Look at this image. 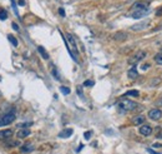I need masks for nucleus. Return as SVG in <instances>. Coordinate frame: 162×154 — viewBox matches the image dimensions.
Segmentation results:
<instances>
[{
  "label": "nucleus",
  "mask_w": 162,
  "mask_h": 154,
  "mask_svg": "<svg viewBox=\"0 0 162 154\" xmlns=\"http://www.w3.org/2000/svg\"><path fill=\"white\" fill-rule=\"evenodd\" d=\"M137 108V103H135L132 100H129V99H124V100H120L117 104V110L120 113H127V112H131V110Z\"/></svg>",
  "instance_id": "1"
},
{
  "label": "nucleus",
  "mask_w": 162,
  "mask_h": 154,
  "mask_svg": "<svg viewBox=\"0 0 162 154\" xmlns=\"http://www.w3.org/2000/svg\"><path fill=\"white\" fill-rule=\"evenodd\" d=\"M15 120V110L11 109L9 113L2 115L0 117V127H4V125H9Z\"/></svg>",
  "instance_id": "2"
},
{
  "label": "nucleus",
  "mask_w": 162,
  "mask_h": 154,
  "mask_svg": "<svg viewBox=\"0 0 162 154\" xmlns=\"http://www.w3.org/2000/svg\"><path fill=\"white\" fill-rule=\"evenodd\" d=\"M145 56H146V51H145V50H139V51H136V53L129 59V64H131V65L137 64L139 62L142 60Z\"/></svg>",
  "instance_id": "3"
},
{
  "label": "nucleus",
  "mask_w": 162,
  "mask_h": 154,
  "mask_svg": "<svg viewBox=\"0 0 162 154\" xmlns=\"http://www.w3.org/2000/svg\"><path fill=\"white\" fill-rule=\"evenodd\" d=\"M66 38H67V41H69V44H71L72 47V53L74 55L76 56V59H79V50H78V45H76V41H75V38L71 35V34H66Z\"/></svg>",
  "instance_id": "4"
},
{
  "label": "nucleus",
  "mask_w": 162,
  "mask_h": 154,
  "mask_svg": "<svg viewBox=\"0 0 162 154\" xmlns=\"http://www.w3.org/2000/svg\"><path fill=\"white\" fill-rule=\"evenodd\" d=\"M139 133L143 136H150L152 133H153V129H152V127L151 125H147V124H143L140 127V129H139Z\"/></svg>",
  "instance_id": "5"
},
{
  "label": "nucleus",
  "mask_w": 162,
  "mask_h": 154,
  "mask_svg": "<svg viewBox=\"0 0 162 154\" xmlns=\"http://www.w3.org/2000/svg\"><path fill=\"white\" fill-rule=\"evenodd\" d=\"M132 11H139V10H148V4L147 3H143V2H137L135 3L131 8Z\"/></svg>",
  "instance_id": "6"
},
{
  "label": "nucleus",
  "mask_w": 162,
  "mask_h": 154,
  "mask_svg": "<svg viewBox=\"0 0 162 154\" xmlns=\"http://www.w3.org/2000/svg\"><path fill=\"white\" fill-rule=\"evenodd\" d=\"M161 117H162V112L157 108H153L148 112V118L152 119V120H158Z\"/></svg>",
  "instance_id": "7"
},
{
  "label": "nucleus",
  "mask_w": 162,
  "mask_h": 154,
  "mask_svg": "<svg viewBox=\"0 0 162 154\" xmlns=\"http://www.w3.org/2000/svg\"><path fill=\"white\" fill-rule=\"evenodd\" d=\"M14 134L13 129H5V130H0V140H6L11 138Z\"/></svg>",
  "instance_id": "8"
},
{
  "label": "nucleus",
  "mask_w": 162,
  "mask_h": 154,
  "mask_svg": "<svg viewBox=\"0 0 162 154\" xmlns=\"http://www.w3.org/2000/svg\"><path fill=\"white\" fill-rule=\"evenodd\" d=\"M147 25H148V21H141V23L136 24V25H132V27H131V30H133V31H140V30L146 29V28H147Z\"/></svg>",
  "instance_id": "9"
},
{
  "label": "nucleus",
  "mask_w": 162,
  "mask_h": 154,
  "mask_svg": "<svg viewBox=\"0 0 162 154\" xmlns=\"http://www.w3.org/2000/svg\"><path fill=\"white\" fill-rule=\"evenodd\" d=\"M11 109H13V108H10V105L8 104V103H2V104H0V117L8 114Z\"/></svg>",
  "instance_id": "10"
},
{
  "label": "nucleus",
  "mask_w": 162,
  "mask_h": 154,
  "mask_svg": "<svg viewBox=\"0 0 162 154\" xmlns=\"http://www.w3.org/2000/svg\"><path fill=\"white\" fill-rule=\"evenodd\" d=\"M150 13V10H139V11H132V14H131V16L133 19H141V18H143L145 15H147Z\"/></svg>",
  "instance_id": "11"
},
{
  "label": "nucleus",
  "mask_w": 162,
  "mask_h": 154,
  "mask_svg": "<svg viewBox=\"0 0 162 154\" xmlns=\"http://www.w3.org/2000/svg\"><path fill=\"white\" fill-rule=\"evenodd\" d=\"M74 130L71 129V128H67V129H64L63 132L59 133V138H70V136L72 135Z\"/></svg>",
  "instance_id": "12"
},
{
  "label": "nucleus",
  "mask_w": 162,
  "mask_h": 154,
  "mask_svg": "<svg viewBox=\"0 0 162 154\" xmlns=\"http://www.w3.org/2000/svg\"><path fill=\"white\" fill-rule=\"evenodd\" d=\"M131 123L133 125H141L145 123V117L143 115H137V117H133L131 119Z\"/></svg>",
  "instance_id": "13"
},
{
  "label": "nucleus",
  "mask_w": 162,
  "mask_h": 154,
  "mask_svg": "<svg viewBox=\"0 0 162 154\" xmlns=\"http://www.w3.org/2000/svg\"><path fill=\"white\" fill-rule=\"evenodd\" d=\"M137 75H139V70H137V68H136V66L131 68V69L127 72V76H129L130 79H136V78H137Z\"/></svg>",
  "instance_id": "14"
},
{
  "label": "nucleus",
  "mask_w": 162,
  "mask_h": 154,
  "mask_svg": "<svg viewBox=\"0 0 162 154\" xmlns=\"http://www.w3.org/2000/svg\"><path fill=\"white\" fill-rule=\"evenodd\" d=\"M30 133H31L30 129H28V128H24V129H21V130L18 132V138H20V139L26 138V136L30 135Z\"/></svg>",
  "instance_id": "15"
},
{
  "label": "nucleus",
  "mask_w": 162,
  "mask_h": 154,
  "mask_svg": "<svg viewBox=\"0 0 162 154\" xmlns=\"http://www.w3.org/2000/svg\"><path fill=\"white\" fill-rule=\"evenodd\" d=\"M34 149V145L32 144H30V143H26V144H24L23 147L20 148V150H21V153H30V152H32Z\"/></svg>",
  "instance_id": "16"
},
{
  "label": "nucleus",
  "mask_w": 162,
  "mask_h": 154,
  "mask_svg": "<svg viewBox=\"0 0 162 154\" xmlns=\"http://www.w3.org/2000/svg\"><path fill=\"white\" fill-rule=\"evenodd\" d=\"M127 38V35L125 33H122V31H120V33H116L115 35H114V39L115 40H117V41H122V40H125Z\"/></svg>",
  "instance_id": "17"
},
{
  "label": "nucleus",
  "mask_w": 162,
  "mask_h": 154,
  "mask_svg": "<svg viewBox=\"0 0 162 154\" xmlns=\"http://www.w3.org/2000/svg\"><path fill=\"white\" fill-rule=\"evenodd\" d=\"M139 90H135V89H132V90H129V91H126L125 93V97H139Z\"/></svg>",
  "instance_id": "18"
},
{
  "label": "nucleus",
  "mask_w": 162,
  "mask_h": 154,
  "mask_svg": "<svg viewBox=\"0 0 162 154\" xmlns=\"http://www.w3.org/2000/svg\"><path fill=\"white\" fill-rule=\"evenodd\" d=\"M38 51H39V53L41 54V56L44 58V59H46V60L49 59V54L46 53V51H45V49L42 48V47H38Z\"/></svg>",
  "instance_id": "19"
},
{
  "label": "nucleus",
  "mask_w": 162,
  "mask_h": 154,
  "mask_svg": "<svg viewBox=\"0 0 162 154\" xmlns=\"http://www.w3.org/2000/svg\"><path fill=\"white\" fill-rule=\"evenodd\" d=\"M8 39L10 40V43H11V44H13L14 47H18V44H19V43H18V39H16L14 35H11V34H9V35H8Z\"/></svg>",
  "instance_id": "20"
},
{
  "label": "nucleus",
  "mask_w": 162,
  "mask_h": 154,
  "mask_svg": "<svg viewBox=\"0 0 162 154\" xmlns=\"http://www.w3.org/2000/svg\"><path fill=\"white\" fill-rule=\"evenodd\" d=\"M155 62L158 64V65H162V53H158V54H156L155 55Z\"/></svg>",
  "instance_id": "21"
},
{
  "label": "nucleus",
  "mask_w": 162,
  "mask_h": 154,
  "mask_svg": "<svg viewBox=\"0 0 162 154\" xmlns=\"http://www.w3.org/2000/svg\"><path fill=\"white\" fill-rule=\"evenodd\" d=\"M8 18V11L5 9H0V20H5Z\"/></svg>",
  "instance_id": "22"
},
{
  "label": "nucleus",
  "mask_w": 162,
  "mask_h": 154,
  "mask_svg": "<svg viewBox=\"0 0 162 154\" xmlns=\"http://www.w3.org/2000/svg\"><path fill=\"white\" fill-rule=\"evenodd\" d=\"M60 90H61V93L64 94V95H69V94L71 93V90H70V88H69V87H61V88H60Z\"/></svg>",
  "instance_id": "23"
},
{
  "label": "nucleus",
  "mask_w": 162,
  "mask_h": 154,
  "mask_svg": "<svg viewBox=\"0 0 162 154\" xmlns=\"http://www.w3.org/2000/svg\"><path fill=\"white\" fill-rule=\"evenodd\" d=\"M51 73H53V75L55 76V78H56L57 80H60V75H59V73H57V69H56V68H53V70H51Z\"/></svg>",
  "instance_id": "24"
},
{
  "label": "nucleus",
  "mask_w": 162,
  "mask_h": 154,
  "mask_svg": "<svg viewBox=\"0 0 162 154\" xmlns=\"http://www.w3.org/2000/svg\"><path fill=\"white\" fill-rule=\"evenodd\" d=\"M32 125V123L31 122H29V123H21V124H18V127L19 128H28V127H31Z\"/></svg>",
  "instance_id": "25"
},
{
  "label": "nucleus",
  "mask_w": 162,
  "mask_h": 154,
  "mask_svg": "<svg viewBox=\"0 0 162 154\" xmlns=\"http://www.w3.org/2000/svg\"><path fill=\"white\" fill-rule=\"evenodd\" d=\"M93 85V80H86L84 82V87H92Z\"/></svg>",
  "instance_id": "26"
},
{
  "label": "nucleus",
  "mask_w": 162,
  "mask_h": 154,
  "mask_svg": "<svg viewBox=\"0 0 162 154\" xmlns=\"http://www.w3.org/2000/svg\"><path fill=\"white\" fill-rule=\"evenodd\" d=\"M91 135H92V132H85V133H84V136H85V139H87V140L91 138Z\"/></svg>",
  "instance_id": "27"
},
{
  "label": "nucleus",
  "mask_w": 162,
  "mask_h": 154,
  "mask_svg": "<svg viewBox=\"0 0 162 154\" xmlns=\"http://www.w3.org/2000/svg\"><path fill=\"white\" fill-rule=\"evenodd\" d=\"M11 27H13V29H14L15 31H20V29H19V25L16 24V23H13V24H11Z\"/></svg>",
  "instance_id": "28"
},
{
  "label": "nucleus",
  "mask_w": 162,
  "mask_h": 154,
  "mask_svg": "<svg viewBox=\"0 0 162 154\" xmlns=\"http://www.w3.org/2000/svg\"><path fill=\"white\" fill-rule=\"evenodd\" d=\"M9 147H16V145H19V142H11V143H8Z\"/></svg>",
  "instance_id": "29"
},
{
  "label": "nucleus",
  "mask_w": 162,
  "mask_h": 154,
  "mask_svg": "<svg viewBox=\"0 0 162 154\" xmlns=\"http://www.w3.org/2000/svg\"><path fill=\"white\" fill-rule=\"evenodd\" d=\"M156 15L157 16H161L162 15V8H158V9L156 10Z\"/></svg>",
  "instance_id": "30"
},
{
  "label": "nucleus",
  "mask_w": 162,
  "mask_h": 154,
  "mask_svg": "<svg viewBox=\"0 0 162 154\" xmlns=\"http://www.w3.org/2000/svg\"><path fill=\"white\" fill-rule=\"evenodd\" d=\"M147 152H148L150 154H161V153H157V152H155L153 149H151V148H147Z\"/></svg>",
  "instance_id": "31"
},
{
  "label": "nucleus",
  "mask_w": 162,
  "mask_h": 154,
  "mask_svg": "<svg viewBox=\"0 0 162 154\" xmlns=\"http://www.w3.org/2000/svg\"><path fill=\"white\" fill-rule=\"evenodd\" d=\"M59 14H60L61 16H65V10L63 9V8H60V9H59Z\"/></svg>",
  "instance_id": "32"
},
{
  "label": "nucleus",
  "mask_w": 162,
  "mask_h": 154,
  "mask_svg": "<svg viewBox=\"0 0 162 154\" xmlns=\"http://www.w3.org/2000/svg\"><path fill=\"white\" fill-rule=\"evenodd\" d=\"M156 104H157L158 107H162V97H161V98H160V99L156 101Z\"/></svg>",
  "instance_id": "33"
},
{
  "label": "nucleus",
  "mask_w": 162,
  "mask_h": 154,
  "mask_svg": "<svg viewBox=\"0 0 162 154\" xmlns=\"http://www.w3.org/2000/svg\"><path fill=\"white\" fill-rule=\"evenodd\" d=\"M78 94H79V95H80L81 98H84V94H82V91H81V88H80V87L78 88Z\"/></svg>",
  "instance_id": "34"
},
{
  "label": "nucleus",
  "mask_w": 162,
  "mask_h": 154,
  "mask_svg": "<svg viewBox=\"0 0 162 154\" xmlns=\"http://www.w3.org/2000/svg\"><path fill=\"white\" fill-rule=\"evenodd\" d=\"M18 4H19L20 6H24V5H25V0H19Z\"/></svg>",
  "instance_id": "35"
},
{
  "label": "nucleus",
  "mask_w": 162,
  "mask_h": 154,
  "mask_svg": "<svg viewBox=\"0 0 162 154\" xmlns=\"http://www.w3.org/2000/svg\"><path fill=\"white\" fill-rule=\"evenodd\" d=\"M147 68H150V64H143V65H142V69H143V70L147 69Z\"/></svg>",
  "instance_id": "36"
},
{
  "label": "nucleus",
  "mask_w": 162,
  "mask_h": 154,
  "mask_svg": "<svg viewBox=\"0 0 162 154\" xmlns=\"http://www.w3.org/2000/svg\"><path fill=\"white\" fill-rule=\"evenodd\" d=\"M82 148H84V145H82V144H80V147L78 148V150H76V152H81V149H82Z\"/></svg>",
  "instance_id": "37"
},
{
  "label": "nucleus",
  "mask_w": 162,
  "mask_h": 154,
  "mask_svg": "<svg viewBox=\"0 0 162 154\" xmlns=\"http://www.w3.org/2000/svg\"><path fill=\"white\" fill-rule=\"evenodd\" d=\"M160 138H162V134H161V135H160Z\"/></svg>",
  "instance_id": "38"
},
{
  "label": "nucleus",
  "mask_w": 162,
  "mask_h": 154,
  "mask_svg": "<svg viewBox=\"0 0 162 154\" xmlns=\"http://www.w3.org/2000/svg\"><path fill=\"white\" fill-rule=\"evenodd\" d=\"M0 97H2V91H0Z\"/></svg>",
  "instance_id": "39"
}]
</instances>
